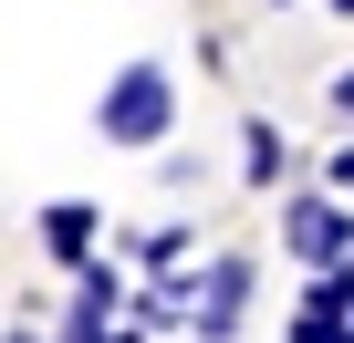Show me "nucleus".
Returning a JSON list of instances; mask_svg holds the SVG:
<instances>
[{
  "mask_svg": "<svg viewBox=\"0 0 354 343\" xmlns=\"http://www.w3.org/2000/svg\"><path fill=\"white\" fill-rule=\"evenodd\" d=\"M94 135L104 146H167L177 135V73L156 63V52H136V63H115L104 73V94H94Z\"/></svg>",
  "mask_w": 354,
  "mask_h": 343,
  "instance_id": "1",
  "label": "nucleus"
},
{
  "mask_svg": "<svg viewBox=\"0 0 354 343\" xmlns=\"http://www.w3.org/2000/svg\"><path fill=\"white\" fill-rule=\"evenodd\" d=\"M281 250H292L302 271H344V260H354V198L302 188V198L281 208Z\"/></svg>",
  "mask_w": 354,
  "mask_h": 343,
  "instance_id": "2",
  "label": "nucleus"
},
{
  "mask_svg": "<svg viewBox=\"0 0 354 343\" xmlns=\"http://www.w3.org/2000/svg\"><path fill=\"white\" fill-rule=\"evenodd\" d=\"M42 250H53L63 271H84V260L104 250V208H94V198H53V208H42Z\"/></svg>",
  "mask_w": 354,
  "mask_h": 343,
  "instance_id": "3",
  "label": "nucleus"
},
{
  "mask_svg": "<svg viewBox=\"0 0 354 343\" xmlns=\"http://www.w3.org/2000/svg\"><path fill=\"white\" fill-rule=\"evenodd\" d=\"M281 166H292V146H281V125H271V115H250V125H240V177H250V188H271Z\"/></svg>",
  "mask_w": 354,
  "mask_h": 343,
  "instance_id": "4",
  "label": "nucleus"
},
{
  "mask_svg": "<svg viewBox=\"0 0 354 343\" xmlns=\"http://www.w3.org/2000/svg\"><path fill=\"white\" fill-rule=\"evenodd\" d=\"M136 260H146V271H177V260H188V229H177V219H167V229H146V239H136Z\"/></svg>",
  "mask_w": 354,
  "mask_h": 343,
  "instance_id": "5",
  "label": "nucleus"
},
{
  "mask_svg": "<svg viewBox=\"0 0 354 343\" xmlns=\"http://www.w3.org/2000/svg\"><path fill=\"white\" fill-rule=\"evenodd\" d=\"M323 188H333V198H354V135H344V146L323 156Z\"/></svg>",
  "mask_w": 354,
  "mask_h": 343,
  "instance_id": "6",
  "label": "nucleus"
},
{
  "mask_svg": "<svg viewBox=\"0 0 354 343\" xmlns=\"http://www.w3.org/2000/svg\"><path fill=\"white\" fill-rule=\"evenodd\" d=\"M333 115H354V73H333Z\"/></svg>",
  "mask_w": 354,
  "mask_h": 343,
  "instance_id": "7",
  "label": "nucleus"
},
{
  "mask_svg": "<svg viewBox=\"0 0 354 343\" xmlns=\"http://www.w3.org/2000/svg\"><path fill=\"white\" fill-rule=\"evenodd\" d=\"M0 343H32V333H0Z\"/></svg>",
  "mask_w": 354,
  "mask_h": 343,
  "instance_id": "8",
  "label": "nucleus"
},
{
  "mask_svg": "<svg viewBox=\"0 0 354 343\" xmlns=\"http://www.w3.org/2000/svg\"><path fill=\"white\" fill-rule=\"evenodd\" d=\"M188 343H198V333H188Z\"/></svg>",
  "mask_w": 354,
  "mask_h": 343,
  "instance_id": "9",
  "label": "nucleus"
}]
</instances>
